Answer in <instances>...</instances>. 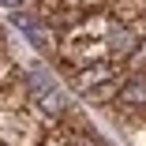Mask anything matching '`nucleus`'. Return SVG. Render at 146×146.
<instances>
[{
    "label": "nucleus",
    "instance_id": "423d86ee",
    "mask_svg": "<svg viewBox=\"0 0 146 146\" xmlns=\"http://www.w3.org/2000/svg\"><path fill=\"white\" fill-rule=\"evenodd\" d=\"M0 4H8V8H19V4H23V0H0Z\"/></svg>",
    "mask_w": 146,
    "mask_h": 146
},
{
    "label": "nucleus",
    "instance_id": "39448f33",
    "mask_svg": "<svg viewBox=\"0 0 146 146\" xmlns=\"http://www.w3.org/2000/svg\"><path fill=\"white\" fill-rule=\"evenodd\" d=\"M101 79H109V68H94L90 75H82L79 82H82V86H94V82H101Z\"/></svg>",
    "mask_w": 146,
    "mask_h": 146
},
{
    "label": "nucleus",
    "instance_id": "f03ea898",
    "mask_svg": "<svg viewBox=\"0 0 146 146\" xmlns=\"http://www.w3.org/2000/svg\"><path fill=\"white\" fill-rule=\"evenodd\" d=\"M11 23L19 26L23 34H30V41H34L38 49H52V34L45 30V26H41V23H38L30 11H11Z\"/></svg>",
    "mask_w": 146,
    "mask_h": 146
},
{
    "label": "nucleus",
    "instance_id": "f257e3e1",
    "mask_svg": "<svg viewBox=\"0 0 146 146\" xmlns=\"http://www.w3.org/2000/svg\"><path fill=\"white\" fill-rule=\"evenodd\" d=\"M26 86H30V98L49 112V116H60L68 112V94L56 86V79L45 71V68H34L30 75H26Z\"/></svg>",
    "mask_w": 146,
    "mask_h": 146
},
{
    "label": "nucleus",
    "instance_id": "20e7f679",
    "mask_svg": "<svg viewBox=\"0 0 146 146\" xmlns=\"http://www.w3.org/2000/svg\"><path fill=\"white\" fill-rule=\"evenodd\" d=\"M131 49H135V41H131V34H127V30L112 34V52H116V56H127Z\"/></svg>",
    "mask_w": 146,
    "mask_h": 146
},
{
    "label": "nucleus",
    "instance_id": "7ed1b4c3",
    "mask_svg": "<svg viewBox=\"0 0 146 146\" xmlns=\"http://www.w3.org/2000/svg\"><path fill=\"white\" fill-rule=\"evenodd\" d=\"M120 101H127V105H146V79H131V82H124Z\"/></svg>",
    "mask_w": 146,
    "mask_h": 146
}]
</instances>
